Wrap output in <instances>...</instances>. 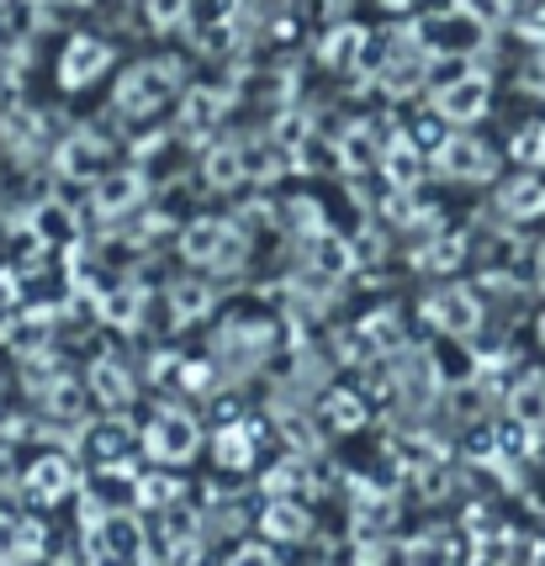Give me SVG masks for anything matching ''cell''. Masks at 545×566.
<instances>
[{
  "label": "cell",
  "instance_id": "6da1fadb",
  "mask_svg": "<svg viewBox=\"0 0 545 566\" xmlns=\"http://www.w3.org/2000/svg\"><path fill=\"white\" fill-rule=\"evenodd\" d=\"M186 254L197 260L201 271H239L244 254H249V239L233 228V222L201 218L186 228Z\"/></svg>",
  "mask_w": 545,
  "mask_h": 566
},
{
  "label": "cell",
  "instance_id": "7a4b0ae2",
  "mask_svg": "<svg viewBox=\"0 0 545 566\" xmlns=\"http://www.w3.org/2000/svg\"><path fill=\"white\" fill-rule=\"evenodd\" d=\"M175 91V64H138L117 80V112L127 117H149L159 112V101H170Z\"/></svg>",
  "mask_w": 545,
  "mask_h": 566
},
{
  "label": "cell",
  "instance_id": "3957f363",
  "mask_svg": "<svg viewBox=\"0 0 545 566\" xmlns=\"http://www.w3.org/2000/svg\"><path fill=\"white\" fill-rule=\"evenodd\" d=\"M197 423H191V413H175V408H165L159 419L149 423V450L159 455V461H191L197 455Z\"/></svg>",
  "mask_w": 545,
  "mask_h": 566
},
{
  "label": "cell",
  "instance_id": "277c9868",
  "mask_svg": "<svg viewBox=\"0 0 545 566\" xmlns=\"http://www.w3.org/2000/svg\"><path fill=\"white\" fill-rule=\"evenodd\" d=\"M423 318L434 328H446V334H471L476 318H482V307H476V296L467 286H446V292H434L423 302Z\"/></svg>",
  "mask_w": 545,
  "mask_h": 566
},
{
  "label": "cell",
  "instance_id": "5b68a950",
  "mask_svg": "<svg viewBox=\"0 0 545 566\" xmlns=\"http://www.w3.org/2000/svg\"><path fill=\"white\" fill-rule=\"evenodd\" d=\"M101 159H106V148H101L96 133H75V138L59 144L53 170L64 175V180H101Z\"/></svg>",
  "mask_w": 545,
  "mask_h": 566
},
{
  "label": "cell",
  "instance_id": "8992f818",
  "mask_svg": "<svg viewBox=\"0 0 545 566\" xmlns=\"http://www.w3.org/2000/svg\"><path fill=\"white\" fill-rule=\"evenodd\" d=\"M434 106H440V117H450V123H471L488 106V80L482 74H455L446 91L434 96Z\"/></svg>",
  "mask_w": 545,
  "mask_h": 566
},
{
  "label": "cell",
  "instance_id": "52a82bcc",
  "mask_svg": "<svg viewBox=\"0 0 545 566\" xmlns=\"http://www.w3.org/2000/svg\"><path fill=\"white\" fill-rule=\"evenodd\" d=\"M106 64H112V49H106V43H96V38H75V43L64 49V59H59V80L75 91V85H91Z\"/></svg>",
  "mask_w": 545,
  "mask_h": 566
},
{
  "label": "cell",
  "instance_id": "ba28073f",
  "mask_svg": "<svg viewBox=\"0 0 545 566\" xmlns=\"http://www.w3.org/2000/svg\"><path fill=\"white\" fill-rule=\"evenodd\" d=\"M440 165H446L450 175H461V180H488V175H493V154L482 144H471V138H450V144L440 148Z\"/></svg>",
  "mask_w": 545,
  "mask_h": 566
},
{
  "label": "cell",
  "instance_id": "9c48e42d",
  "mask_svg": "<svg viewBox=\"0 0 545 566\" xmlns=\"http://www.w3.org/2000/svg\"><path fill=\"white\" fill-rule=\"evenodd\" d=\"M144 197V175L138 170H117V175H101L96 180V212H127L133 201Z\"/></svg>",
  "mask_w": 545,
  "mask_h": 566
},
{
  "label": "cell",
  "instance_id": "30bf717a",
  "mask_svg": "<svg viewBox=\"0 0 545 566\" xmlns=\"http://www.w3.org/2000/svg\"><path fill=\"white\" fill-rule=\"evenodd\" d=\"M271 349V328L265 323H228L218 334V355H244V366H254Z\"/></svg>",
  "mask_w": 545,
  "mask_h": 566
},
{
  "label": "cell",
  "instance_id": "8fae6325",
  "mask_svg": "<svg viewBox=\"0 0 545 566\" xmlns=\"http://www.w3.org/2000/svg\"><path fill=\"white\" fill-rule=\"evenodd\" d=\"M497 212L509 222H530L545 212V186L541 180H509L503 197H497Z\"/></svg>",
  "mask_w": 545,
  "mask_h": 566
},
{
  "label": "cell",
  "instance_id": "7c38bea8",
  "mask_svg": "<svg viewBox=\"0 0 545 566\" xmlns=\"http://www.w3.org/2000/svg\"><path fill=\"white\" fill-rule=\"evenodd\" d=\"M32 244H75V212L64 201H43L32 212Z\"/></svg>",
  "mask_w": 545,
  "mask_h": 566
},
{
  "label": "cell",
  "instance_id": "4fadbf2b",
  "mask_svg": "<svg viewBox=\"0 0 545 566\" xmlns=\"http://www.w3.org/2000/svg\"><path fill=\"white\" fill-rule=\"evenodd\" d=\"M70 482H75V471H70L64 455H43V461H32V471H27V488H32V497H43V503L64 497Z\"/></svg>",
  "mask_w": 545,
  "mask_h": 566
},
{
  "label": "cell",
  "instance_id": "5bb4252c",
  "mask_svg": "<svg viewBox=\"0 0 545 566\" xmlns=\"http://www.w3.org/2000/svg\"><path fill=\"white\" fill-rule=\"evenodd\" d=\"M201 175H207V186H218V191H228V186H239V180L249 175L244 148H212V154L201 159Z\"/></svg>",
  "mask_w": 545,
  "mask_h": 566
},
{
  "label": "cell",
  "instance_id": "9a60e30c",
  "mask_svg": "<svg viewBox=\"0 0 545 566\" xmlns=\"http://www.w3.org/2000/svg\"><path fill=\"white\" fill-rule=\"evenodd\" d=\"M91 387H96V397L106 402V408H127V397H133V376H127V366H117V360H96Z\"/></svg>",
  "mask_w": 545,
  "mask_h": 566
},
{
  "label": "cell",
  "instance_id": "2e32d148",
  "mask_svg": "<svg viewBox=\"0 0 545 566\" xmlns=\"http://www.w3.org/2000/svg\"><path fill=\"white\" fill-rule=\"evenodd\" d=\"M207 307H212V292H207L201 281H170V313H175V323L201 318Z\"/></svg>",
  "mask_w": 545,
  "mask_h": 566
},
{
  "label": "cell",
  "instance_id": "e0dca14e",
  "mask_svg": "<svg viewBox=\"0 0 545 566\" xmlns=\"http://www.w3.org/2000/svg\"><path fill=\"white\" fill-rule=\"evenodd\" d=\"M339 159H345L349 170H371L376 159H381V144L371 138V127H349L345 138H339Z\"/></svg>",
  "mask_w": 545,
  "mask_h": 566
},
{
  "label": "cell",
  "instance_id": "ac0fdd59",
  "mask_svg": "<svg viewBox=\"0 0 545 566\" xmlns=\"http://www.w3.org/2000/svg\"><path fill=\"white\" fill-rule=\"evenodd\" d=\"M509 413H520L524 423H545V376H524L509 397Z\"/></svg>",
  "mask_w": 545,
  "mask_h": 566
},
{
  "label": "cell",
  "instance_id": "d6986e66",
  "mask_svg": "<svg viewBox=\"0 0 545 566\" xmlns=\"http://www.w3.org/2000/svg\"><path fill=\"white\" fill-rule=\"evenodd\" d=\"M307 254H313V271H323V275H345L349 271V249H345V239H334V233H318Z\"/></svg>",
  "mask_w": 545,
  "mask_h": 566
},
{
  "label": "cell",
  "instance_id": "ffe728a7",
  "mask_svg": "<svg viewBox=\"0 0 545 566\" xmlns=\"http://www.w3.org/2000/svg\"><path fill=\"white\" fill-rule=\"evenodd\" d=\"M43 408H49L53 419H75L80 413V387L70 376H53L49 387H43Z\"/></svg>",
  "mask_w": 545,
  "mask_h": 566
},
{
  "label": "cell",
  "instance_id": "44dd1931",
  "mask_svg": "<svg viewBox=\"0 0 545 566\" xmlns=\"http://www.w3.org/2000/svg\"><path fill=\"white\" fill-rule=\"evenodd\" d=\"M38 117L32 112H6V123H0V138H6V148H17V154H27V148L38 144Z\"/></svg>",
  "mask_w": 545,
  "mask_h": 566
},
{
  "label": "cell",
  "instance_id": "7402d4cb",
  "mask_svg": "<svg viewBox=\"0 0 545 566\" xmlns=\"http://www.w3.org/2000/svg\"><path fill=\"white\" fill-rule=\"evenodd\" d=\"M218 112H223V96H218V91L186 96V127H212L218 123Z\"/></svg>",
  "mask_w": 545,
  "mask_h": 566
},
{
  "label": "cell",
  "instance_id": "603a6c76",
  "mask_svg": "<svg viewBox=\"0 0 545 566\" xmlns=\"http://www.w3.org/2000/svg\"><path fill=\"white\" fill-rule=\"evenodd\" d=\"M265 524H271V535H292V541H297V535H307V514H302L297 503H275Z\"/></svg>",
  "mask_w": 545,
  "mask_h": 566
},
{
  "label": "cell",
  "instance_id": "cb8c5ba5",
  "mask_svg": "<svg viewBox=\"0 0 545 566\" xmlns=\"http://www.w3.org/2000/svg\"><path fill=\"white\" fill-rule=\"evenodd\" d=\"M138 302H144V296H138V286H123V292H112L106 302H101V313H106L112 323H133V318H138Z\"/></svg>",
  "mask_w": 545,
  "mask_h": 566
},
{
  "label": "cell",
  "instance_id": "d4e9b609",
  "mask_svg": "<svg viewBox=\"0 0 545 566\" xmlns=\"http://www.w3.org/2000/svg\"><path fill=\"white\" fill-rule=\"evenodd\" d=\"M218 461H223V467H249V434L228 429L223 440H218Z\"/></svg>",
  "mask_w": 545,
  "mask_h": 566
},
{
  "label": "cell",
  "instance_id": "484cf974",
  "mask_svg": "<svg viewBox=\"0 0 545 566\" xmlns=\"http://www.w3.org/2000/svg\"><path fill=\"white\" fill-rule=\"evenodd\" d=\"M355 49H360V32H349V27H345V32H339L334 43H323V59H334V64L345 70V64H349V53H355Z\"/></svg>",
  "mask_w": 545,
  "mask_h": 566
},
{
  "label": "cell",
  "instance_id": "4316f807",
  "mask_svg": "<svg viewBox=\"0 0 545 566\" xmlns=\"http://www.w3.org/2000/svg\"><path fill=\"white\" fill-rule=\"evenodd\" d=\"M366 339H371V349H397V345H402V339H397V318L366 323Z\"/></svg>",
  "mask_w": 545,
  "mask_h": 566
},
{
  "label": "cell",
  "instance_id": "83f0119b",
  "mask_svg": "<svg viewBox=\"0 0 545 566\" xmlns=\"http://www.w3.org/2000/svg\"><path fill=\"white\" fill-rule=\"evenodd\" d=\"M328 408H334V423H339V429H355V423H360V402H355V397L334 392L328 397Z\"/></svg>",
  "mask_w": 545,
  "mask_h": 566
},
{
  "label": "cell",
  "instance_id": "f1b7e54d",
  "mask_svg": "<svg viewBox=\"0 0 545 566\" xmlns=\"http://www.w3.org/2000/svg\"><path fill=\"white\" fill-rule=\"evenodd\" d=\"M186 17V0H149V22L154 27H175Z\"/></svg>",
  "mask_w": 545,
  "mask_h": 566
},
{
  "label": "cell",
  "instance_id": "f546056e",
  "mask_svg": "<svg viewBox=\"0 0 545 566\" xmlns=\"http://www.w3.org/2000/svg\"><path fill=\"white\" fill-rule=\"evenodd\" d=\"M228 566H275V556L271 551H260V545H249V551H239Z\"/></svg>",
  "mask_w": 545,
  "mask_h": 566
},
{
  "label": "cell",
  "instance_id": "4dcf8cb0",
  "mask_svg": "<svg viewBox=\"0 0 545 566\" xmlns=\"http://www.w3.org/2000/svg\"><path fill=\"white\" fill-rule=\"evenodd\" d=\"M520 154L530 159V165H545V133H530V138L520 144Z\"/></svg>",
  "mask_w": 545,
  "mask_h": 566
},
{
  "label": "cell",
  "instance_id": "1f68e13d",
  "mask_svg": "<svg viewBox=\"0 0 545 566\" xmlns=\"http://www.w3.org/2000/svg\"><path fill=\"white\" fill-rule=\"evenodd\" d=\"M6 302H17V275L11 271H0V307H6Z\"/></svg>",
  "mask_w": 545,
  "mask_h": 566
},
{
  "label": "cell",
  "instance_id": "d6a6232c",
  "mask_svg": "<svg viewBox=\"0 0 545 566\" xmlns=\"http://www.w3.org/2000/svg\"><path fill=\"white\" fill-rule=\"evenodd\" d=\"M535 281H541V292H545V249H541V260H535Z\"/></svg>",
  "mask_w": 545,
  "mask_h": 566
},
{
  "label": "cell",
  "instance_id": "836d02e7",
  "mask_svg": "<svg viewBox=\"0 0 545 566\" xmlns=\"http://www.w3.org/2000/svg\"><path fill=\"white\" fill-rule=\"evenodd\" d=\"M43 6H85V0H43Z\"/></svg>",
  "mask_w": 545,
  "mask_h": 566
},
{
  "label": "cell",
  "instance_id": "e575fe53",
  "mask_svg": "<svg viewBox=\"0 0 545 566\" xmlns=\"http://www.w3.org/2000/svg\"><path fill=\"white\" fill-rule=\"evenodd\" d=\"M381 6H408V0H381Z\"/></svg>",
  "mask_w": 545,
  "mask_h": 566
},
{
  "label": "cell",
  "instance_id": "d590c367",
  "mask_svg": "<svg viewBox=\"0 0 545 566\" xmlns=\"http://www.w3.org/2000/svg\"><path fill=\"white\" fill-rule=\"evenodd\" d=\"M541 345H545V318H541Z\"/></svg>",
  "mask_w": 545,
  "mask_h": 566
}]
</instances>
